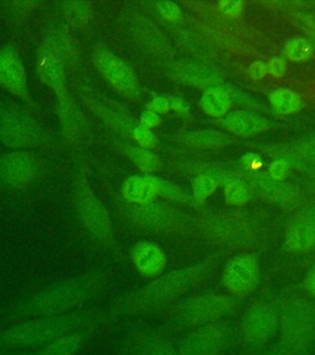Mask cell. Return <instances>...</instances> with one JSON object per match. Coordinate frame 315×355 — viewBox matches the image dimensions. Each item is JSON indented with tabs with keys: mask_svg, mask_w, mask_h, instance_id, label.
<instances>
[{
	"mask_svg": "<svg viewBox=\"0 0 315 355\" xmlns=\"http://www.w3.org/2000/svg\"><path fill=\"white\" fill-rule=\"evenodd\" d=\"M302 288L310 300L315 301V266L305 274V279L302 282Z\"/></svg>",
	"mask_w": 315,
	"mask_h": 355,
	"instance_id": "b9f144b4",
	"label": "cell"
},
{
	"mask_svg": "<svg viewBox=\"0 0 315 355\" xmlns=\"http://www.w3.org/2000/svg\"><path fill=\"white\" fill-rule=\"evenodd\" d=\"M0 355H11V354H6V353H0Z\"/></svg>",
	"mask_w": 315,
	"mask_h": 355,
	"instance_id": "f5cc1de1",
	"label": "cell"
},
{
	"mask_svg": "<svg viewBox=\"0 0 315 355\" xmlns=\"http://www.w3.org/2000/svg\"><path fill=\"white\" fill-rule=\"evenodd\" d=\"M125 216L133 227L150 234H169L181 227V220L175 210L161 202L128 204Z\"/></svg>",
	"mask_w": 315,
	"mask_h": 355,
	"instance_id": "30bf717a",
	"label": "cell"
},
{
	"mask_svg": "<svg viewBox=\"0 0 315 355\" xmlns=\"http://www.w3.org/2000/svg\"><path fill=\"white\" fill-rule=\"evenodd\" d=\"M107 274L90 272L53 284L21 300L6 311V322L17 323L37 317L62 316L84 306L104 293Z\"/></svg>",
	"mask_w": 315,
	"mask_h": 355,
	"instance_id": "7a4b0ae2",
	"label": "cell"
},
{
	"mask_svg": "<svg viewBox=\"0 0 315 355\" xmlns=\"http://www.w3.org/2000/svg\"><path fill=\"white\" fill-rule=\"evenodd\" d=\"M74 200L78 216L93 239L107 250L116 247V239L110 214L100 201L85 178H79L74 185Z\"/></svg>",
	"mask_w": 315,
	"mask_h": 355,
	"instance_id": "52a82bcc",
	"label": "cell"
},
{
	"mask_svg": "<svg viewBox=\"0 0 315 355\" xmlns=\"http://www.w3.org/2000/svg\"><path fill=\"white\" fill-rule=\"evenodd\" d=\"M221 123L226 130L242 137L255 136L270 128V122L265 117L246 110L233 111L227 114L222 117Z\"/></svg>",
	"mask_w": 315,
	"mask_h": 355,
	"instance_id": "cb8c5ba5",
	"label": "cell"
},
{
	"mask_svg": "<svg viewBox=\"0 0 315 355\" xmlns=\"http://www.w3.org/2000/svg\"><path fill=\"white\" fill-rule=\"evenodd\" d=\"M84 100L91 107V110L101 117V120H104L110 128L121 135L132 137L133 130L138 123L134 122L132 116L123 107L111 100L91 93L85 95Z\"/></svg>",
	"mask_w": 315,
	"mask_h": 355,
	"instance_id": "ac0fdd59",
	"label": "cell"
},
{
	"mask_svg": "<svg viewBox=\"0 0 315 355\" xmlns=\"http://www.w3.org/2000/svg\"><path fill=\"white\" fill-rule=\"evenodd\" d=\"M122 194L128 204H148L159 196L156 178L152 175H133L122 185Z\"/></svg>",
	"mask_w": 315,
	"mask_h": 355,
	"instance_id": "d4e9b609",
	"label": "cell"
},
{
	"mask_svg": "<svg viewBox=\"0 0 315 355\" xmlns=\"http://www.w3.org/2000/svg\"><path fill=\"white\" fill-rule=\"evenodd\" d=\"M42 131L31 117L17 111L0 110V141L12 148L41 144Z\"/></svg>",
	"mask_w": 315,
	"mask_h": 355,
	"instance_id": "5bb4252c",
	"label": "cell"
},
{
	"mask_svg": "<svg viewBox=\"0 0 315 355\" xmlns=\"http://www.w3.org/2000/svg\"><path fill=\"white\" fill-rule=\"evenodd\" d=\"M0 87L24 100H28L30 92L25 67L17 49L6 46L0 50Z\"/></svg>",
	"mask_w": 315,
	"mask_h": 355,
	"instance_id": "2e32d148",
	"label": "cell"
},
{
	"mask_svg": "<svg viewBox=\"0 0 315 355\" xmlns=\"http://www.w3.org/2000/svg\"><path fill=\"white\" fill-rule=\"evenodd\" d=\"M183 142L195 148H221L231 144V137L222 131H196L183 135Z\"/></svg>",
	"mask_w": 315,
	"mask_h": 355,
	"instance_id": "f1b7e54d",
	"label": "cell"
},
{
	"mask_svg": "<svg viewBox=\"0 0 315 355\" xmlns=\"http://www.w3.org/2000/svg\"><path fill=\"white\" fill-rule=\"evenodd\" d=\"M294 216L300 217V218H305V220L315 223V202L299 207L298 212Z\"/></svg>",
	"mask_w": 315,
	"mask_h": 355,
	"instance_id": "c3c4849f",
	"label": "cell"
},
{
	"mask_svg": "<svg viewBox=\"0 0 315 355\" xmlns=\"http://www.w3.org/2000/svg\"><path fill=\"white\" fill-rule=\"evenodd\" d=\"M233 333L227 322L192 328L177 345L181 355H222L229 348Z\"/></svg>",
	"mask_w": 315,
	"mask_h": 355,
	"instance_id": "8fae6325",
	"label": "cell"
},
{
	"mask_svg": "<svg viewBox=\"0 0 315 355\" xmlns=\"http://www.w3.org/2000/svg\"><path fill=\"white\" fill-rule=\"evenodd\" d=\"M121 148L125 155H127L142 172L152 173L159 169L161 164V157L153 152V150L131 144H122Z\"/></svg>",
	"mask_w": 315,
	"mask_h": 355,
	"instance_id": "83f0119b",
	"label": "cell"
},
{
	"mask_svg": "<svg viewBox=\"0 0 315 355\" xmlns=\"http://www.w3.org/2000/svg\"><path fill=\"white\" fill-rule=\"evenodd\" d=\"M99 327V324H90L87 327L79 328L77 331L58 337L39 349L20 355H75Z\"/></svg>",
	"mask_w": 315,
	"mask_h": 355,
	"instance_id": "603a6c76",
	"label": "cell"
},
{
	"mask_svg": "<svg viewBox=\"0 0 315 355\" xmlns=\"http://www.w3.org/2000/svg\"><path fill=\"white\" fill-rule=\"evenodd\" d=\"M224 198L231 206H243L251 199V191L243 180H237L226 185Z\"/></svg>",
	"mask_w": 315,
	"mask_h": 355,
	"instance_id": "836d02e7",
	"label": "cell"
},
{
	"mask_svg": "<svg viewBox=\"0 0 315 355\" xmlns=\"http://www.w3.org/2000/svg\"><path fill=\"white\" fill-rule=\"evenodd\" d=\"M132 137L138 142L141 147L148 148V150L154 148L155 146L158 144V139H156V136H155L154 133L152 132L150 128L141 126L139 123L136 126V128L133 130Z\"/></svg>",
	"mask_w": 315,
	"mask_h": 355,
	"instance_id": "8d00e7d4",
	"label": "cell"
},
{
	"mask_svg": "<svg viewBox=\"0 0 315 355\" xmlns=\"http://www.w3.org/2000/svg\"><path fill=\"white\" fill-rule=\"evenodd\" d=\"M291 171V166L282 159H273L269 166V174L276 180H285Z\"/></svg>",
	"mask_w": 315,
	"mask_h": 355,
	"instance_id": "74e56055",
	"label": "cell"
},
{
	"mask_svg": "<svg viewBox=\"0 0 315 355\" xmlns=\"http://www.w3.org/2000/svg\"><path fill=\"white\" fill-rule=\"evenodd\" d=\"M249 73L250 77L253 78L254 80H260L269 73L267 72V64L262 61L255 62L250 66Z\"/></svg>",
	"mask_w": 315,
	"mask_h": 355,
	"instance_id": "7dc6e473",
	"label": "cell"
},
{
	"mask_svg": "<svg viewBox=\"0 0 315 355\" xmlns=\"http://www.w3.org/2000/svg\"><path fill=\"white\" fill-rule=\"evenodd\" d=\"M309 184L310 188L313 191H315V169L312 172V174L309 175Z\"/></svg>",
	"mask_w": 315,
	"mask_h": 355,
	"instance_id": "816d5d0a",
	"label": "cell"
},
{
	"mask_svg": "<svg viewBox=\"0 0 315 355\" xmlns=\"http://www.w3.org/2000/svg\"><path fill=\"white\" fill-rule=\"evenodd\" d=\"M232 100L222 85L206 89L199 100V105L208 116L224 117L232 107Z\"/></svg>",
	"mask_w": 315,
	"mask_h": 355,
	"instance_id": "4316f807",
	"label": "cell"
},
{
	"mask_svg": "<svg viewBox=\"0 0 315 355\" xmlns=\"http://www.w3.org/2000/svg\"><path fill=\"white\" fill-rule=\"evenodd\" d=\"M222 255L223 252H217L192 266L163 272L142 288L118 297L104 311L100 326L169 310L205 282Z\"/></svg>",
	"mask_w": 315,
	"mask_h": 355,
	"instance_id": "6da1fadb",
	"label": "cell"
},
{
	"mask_svg": "<svg viewBox=\"0 0 315 355\" xmlns=\"http://www.w3.org/2000/svg\"><path fill=\"white\" fill-rule=\"evenodd\" d=\"M218 8L228 17H238L239 14H242L243 11L244 3L240 0H227V1H221L218 4Z\"/></svg>",
	"mask_w": 315,
	"mask_h": 355,
	"instance_id": "60d3db41",
	"label": "cell"
},
{
	"mask_svg": "<svg viewBox=\"0 0 315 355\" xmlns=\"http://www.w3.org/2000/svg\"><path fill=\"white\" fill-rule=\"evenodd\" d=\"M297 150H298L300 155L303 157L305 163H314L315 164V137H310L300 142L297 146Z\"/></svg>",
	"mask_w": 315,
	"mask_h": 355,
	"instance_id": "ab89813d",
	"label": "cell"
},
{
	"mask_svg": "<svg viewBox=\"0 0 315 355\" xmlns=\"http://www.w3.org/2000/svg\"><path fill=\"white\" fill-rule=\"evenodd\" d=\"M63 11L66 15V21L72 24L73 26H83L88 24L93 15V8L87 1H66L63 6Z\"/></svg>",
	"mask_w": 315,
	"mask_h": 355,
	"instance_id": "4dcf8cb0",
	"label": "cell"
},
{
	"mask_svg": "<svg viewBox=\"0 0 315 355\" xmlns=\"http://www.w3.org/2000/svg\"><path fill=\"white\" fill-rule=\"evenodd\" d=\"M313 52L314 50L310 42L300 37L289 40L283 49V53L286 55V58L294 62L308 61L313 55Z\"/></svg>",
	"mask_w": 315,
	"mask_h": 355,
	"instance_id": "d6a6232c",
	"label": "cell"
},
{
	"mask_svg": "<svg viewBox=\"0 0 315 355\" xmlns=\"http://www.w3.org/2000/svg\"><path fill=\"white\" fill-rule=\"evenodd\" d=\"M224 90L227 92L229 98L233 101L238 103L239 105L245 106V107H251V109H256V107H262V104H260L258 100L255 99L254 96L249 94H245L243 92H239L238 89L233 88L231 85H226L223 87Z\"/></svg>",
	"mask_w": 315,
	"mask_h": 355,
	"instance_id": "d590c367",
	"label": "cell"
},
{
	"mask_svg": "<svg viewBox=\"0 0 315 355\" xmlns=\"http://www.w3.org/2000/svg\"><path fill=\"white\" fill-rule=\"evenodd\" d=\"M169 99V104H170V109L177 111L180 114H186L188 111V105L183 99L180 98H168Z\"/></svg>",
	"mask_w": 315,
	"mask_h": 355,
	"instance_id": "681fc988",
	"label": "cell"
},
{
	"mask_svg": "<svg viewBox=\"0 0 315 355\" xmlns=\"http://www.w3.org/2000/svg\"><path fill=\"white\" fill-rule=\"evenodd\" d=\"M148 109L159 114H165L168 111L170 110V104H169V99L165 96H156L154 99L152 100L150 103Z\"/></svg>",
	"mask_w": 315,
	"mask_h": 355,
	"instance_id": "f6af8a7d",
	"label": "cell"
},
{
	"mask_svg": "<svg viewBox=\"0 0 315 355\" xmlns=\"http://www.w3.org/2000/svg\"><path fill=\"white\" fill-rule=\"evenodd\" d=\"M104 311L83 309L66 315L37 317L0 329V349H39L66 333L99 324Z\"/></svg>",
	"mask_w": 315,
	"mask_h": 355,
	"instance_id": "3957f363",
	"label": "cell"
},
{
	"mask_svg": "<svg viewBox=\"0 0 315 355\" xmlns=\"http://www.w3.org/2000/svg\"><path fill=\"white\" fill-rule=\"evenodd\" d=\"M283 248L291 254H309L315 250V223L294 216L283 233Z\"/></svg>",
	"mask_w": 315,
	"mask_h": 355,
	"instance_id": "7402d4cb",
	"label": "cell"
},
{
	"mask_svg": "<svg viewBox=\"0 0 315 355\" xmlns=\"http://www.w3.org/2000/svg\"><path fill=\"white\" fill-rule=\"evenodd\" d=\"M197 228L206 239L223 247L251 248L256 242L253 227L237 215H207L199 220Z\"/></svg>",
	"mask_w": 315,
	"mask_h": 355,
	"instance_id": "ba28073f",
	"label": "cell"
},
{
	"mask_svg": "<svg viewBox=\"0 0 315 355\" xmlns=\"http://www.w3.org/2000/svg\"><path fill=\"white\" fill-rule=\"evenodd\" d=\"M280 302L276 300H255L243 312L239 322V339L248 349H261L278 332Z\"/></svg>",
	"mask_w": 315,
	"mask_h": 355,
	"instance_id": "8992f818",
	"label": "cell"
},
{
	"mask_svg": "<svg viewBox=\"0 0 315 355\" xmlns=\"http://www.w3.org/2000/svg\"><path fill=\"white\" fill-rule=\"evenodd\" d=\"M269 100L271 103L272 107L278 114H282V115H291L294 112H298L303 106L302 98L291 89H275L269 95Z\"/></svg>",
	"mask_w": 315,
	"mask_h": 355,
	"instance_id": "f546056e",
	"label": "cell"
},
{
	"mask_svg": "<svg viewBox=\"0 0 315 355\" xmlns=\"http://www.w3.org/2000/svg\"><path fill=\"white\" fill-rule=\"evenodd\" d=\"M161 123V117L159 115L154 112V111L150 110V109H147V110L143 111V114L141 115V121H139V125L141 126H143L145 128H153L155 126H158Z\"/></svg>",
	"mask_w": 315,
	"mask_h": 355,
	"instance_id": "7bdbcfd3",
	"label": "cell"
},
{
	"mask_svg": "<svg viewBox=\"0 0 315 355\" xmlns=\"http://www.w3.org/2000/svg\"><path fill=\"white\" fill-rule=\"evenodd\" d=\"M259 257L253 252H244L229 259L222 274V284L228 295L239 300L253 294L260 284Z\"/></svg>",
	"mask_w": 315,
	"mask_h": 355,
	"instance_id": "9c48e42d",
	"label": "cell"
},
{
	"mask_svg": "<svg viewBox=\"0 0 315 355\" xmlns=\"http://www.w3.org/2000/svg\"><path fill=\"white\" fill-rule=\"evenodd\" d=\"M218 183L207 174H197L192 182V191L197 204H202L207 198L216 191Z\"/></svg>",
	"mask_w": 315,
	"mask_h": 355,
	"instance_id": "e575fe53",
	"label": "cell"
},
{
	"mask_svg": "<svg viewBox=\"0 0 315 355\" xmlns=\"http://www.w3.org/2000/svg\"><path fill=\"white\" fill-rule=\"evenodd\" d=\"M170 76L180 83L196 88H212L222 82V76L217 69L199 62H177L170 68Z\"/></svg>",
	"mask_w": 315,
	"mask_h": 355,
	"instance_id": "44dd1931",
	"label": "cell"
},
{
	"mask_svg": "<svg viewBox=\"0 0 315 355\" xmlns=\"http://www.w3.org/2000/svg\"><path fill=\"white\" fill-rule=\"evenodd\" d=\"M36 172L37 162L31 152L15 150L0 159V180L11 187L30 183Z\"/></svg>",
	"mask_w": 315,
	"mask_h": 355,
	"instance_id": "e0dca14e",
	"label": "cell"
},
{
	"mask_svg": "<svg viewBox=\"0 0 315 355\" xmlns=\"http://www.w3.org/2000/svg\"><path fill=\"white\" fill-rule=\"evenodd\" d=\"M51 52H53L64 66L66 63H72L75 58V46L71 33L64 26H55L48 31L47 37L44 40V44Z\"/></svg>",
	"mask_w": 315,
	"mask_h": 355,
	"instance_id": "484cf974",
	"label": "cell"
},
{
	"mask_svg": "<svg viewBox=\"0 0 315 355\" xmlns=\"http://www.w3.org/2000/svg\"><path fill=\"white\" fill-rule=\"evenodd\" d=\"M129 257L139 275L147 279L159 277L168 266L165 252L159 244L150 241H141L134 244Z\"/></svg>",
	"mask_w": 315,
	"mask_h": 355,
	"instance_id": "d6986e66",
	"label": "cell"
},
{
	"mask_svg": "<svg viewBox=\"0 0 315 355\" xmlns=\"http://www.w3.org/2000/svg\"><path fill=\"white\" fill-rule=\"evenodd\" d=\"M242 306V300L231 295L202 294L190 296L166 310L170 321L179 326L196 328L223 321L232 316Z\"/></svg>",
	"mask_w": 315,
	"mask_h": 355,
	"instance_id": "277c9868",
	"label": "cell"
},
{
	"mask_svg": "<svg viewBox=\"0 0 315 355\" xmlns=\"http://www.w3.org/2000/svg\"><path fill=\"white\" fill-rule=\"evenodd\" d=\"M37 72L39 79L53 90L57 100L66 99L71 95L66 90V66L46 46H41L37 52Z\"/></svg>",
	"mask_w": 315,
	"mask_h": 355,
	"instance_id": "ffe728a7",
	"label": "cell"
},
{
	"mask_svg": "<svg viewBox=\"0 0 315 355\" xmlns=\"http://www.w3.org/2000/svg\"><path fill=\"white\" fill-rule=\"evenodd\" d=\"M242 180L260 199L265 200L269 204L278 206L281 209H297L302 204V193L294 184L285 180H276L264 172H251L242 174Z\"/></svg>",
	"mask_w": 315,
	"mask_h": 355,
	"instance_id": "7c38bea8",
	"label": "cell"
},
{
	"mask_svg": "<svg viewBox=\"0 0 315 355\" xmlns=\"http://www.w3.org/2000/svg\"><path fill=\"white\" fill-rule=\"evenodd\" d=\"M94 63L101 76L116 89L120 94L129 99L137 100L141 96V87L136 73L126 62L106 47H96Z\"/></svg>",
	"mask_w": 315,
	"mask_h": 355,
	"instance_id": "4fadbf2b",
	"label": "cell"
},
{
	"mask_svg": "<svg viewBox=\"0 0 315 355\" xmlns=\"http://www.w3.org/2000/svg\"><path fill=\"white\" fill-rule=\"evenodd\" d=\"M156 183H158V193L163 198L172 200L174 202L181 204V205H199L194 196L188 195L185 190L179 188L175 184L169 183V182H165V180H161L158 178H156Z\"/></svg>",
	"mask_w": 315,
	"mask_h": 355,
	"instance_id": "1f68e13d",
	"label": "cell"
},
{
	"mask_svg": "<svg viewBox=\"0 0 315 355\" xmlns=\"http://www.w3.org/2000/svg\"><path fill=\"white\" fill-rule=\"evenodd\" d=\"M240 164L245 171H250V169L255 171L261 164L260 155H255V153H248V155H243L242 159H240Z\"/></svg>",
	"mask_w": 315,
	"mask_h": 355,
	"instance_id": "bcb514c9",
	"label": "cell"
},
{
	"mask_svg": "<svg viewBox=\"0 0 315 355\" xmlns=\"http://www.w3.org/2000/svg\"><path fill=\"white\" fill-rule=\"evenodd\" d=\"M158 10H159L163 17L168 19V20H170V21H175L181 15L180 8L175 3H172V1H161V3H158Z\"/></svg>",
	"mask_w": 315,
	"mask_h": 355,
	"instance_id": "f35d334b",
	"label": "cell"
},
{
	"mask_svg": "<svg viewBox=\"0 0 315 355\" xmlns=\"http://www.w3.org/2000/svg\"><path fill=\"white\" fill-rule=\"evenodd\" d=\"M267 64V72L271 73L273 77L281 78L286 72V62L282 58L275 57L266 63Z\"/></svg>",
	"mask_w": 315,
	"mask_h": 355,
	"instance_id": "ee69618b",
	"label": "cell"
},
{
	"mask_svg": "<svg viewBox=\"0 0 315 355\" xmlns=\"http://www.w3.org/2000/svg\"><path fill=\"white\" fill-rule=\"evenodd\" d=\"M312 47H313V50L315 51V44H314V46H312Z\"/></svg>",
	"mask_w": 315,
	"mask_h": 355,
	"instance_id": "db71d44e",
	"label": "cell"
},
{
	"mask_svg": "<svg viewBox=\"0 0 315 355\" xmlns=\"http://www.w3.org/2000/svg\"><path fill=\"white\" fill-rule=\"evenodd\" d=\"M262 355H299L297 353H294L291 349L286 348L285 345L281 343L277 344L275 347H272L270 349L265 352Z\"/></svg>",
	"mask_w": 315,
	"mask_h": 355,
	"instance_id": "f907efd6",
	"label": "cell"
},
{
	"mask_svg": "<svg viewBox=\"0 0 315 355\" xmlns=\"http://www.w3.org/2000/svg\"><path fill=\"white\" fill-rule=\"evenodd\" d=\"M280 342L302 355L315 336V304L299 295H289L280 302Z\"/></svg>",
	"mask_w": 315,
	"mask_h": 355,
	"instance_id": "5b68a950",
	"label": "cell"
},
{
	"mask_svg": "<svg viewBox=\"0 0 315 355\" xmlns=\"http://www.w3.org/2000/svg\"><path fill=\"white\" fill-rule=\"evenodd\" d=\"M123 355H181L174 344L153 328L134 326L121 340Z\"/></svg>",
	"mask_w": 315,
	"mask_h": 355,
	"instance_id": "9a60e30c",
	"label": "cell"
}]
</instances>
